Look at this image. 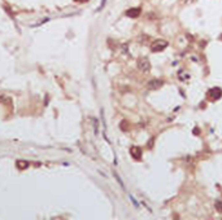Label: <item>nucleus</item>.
<instances>
[{
    "instance_id": "obj_11",
    "label": "nucleus",
    "mask_w": 222,
    "mask_h": 220,
    "mask_svg": "<svg viewBox=\"0 0 222 220\" xmlns=\"http://www.w3.org/2000/svg\"><path fill=\"white\" fill-rule=\"evenodd\" d=\"M75 2H79V3H81V2H87V0H75Z\"/></svg>"
},
{
    "instance_id": "obj_1",
    "label": "nucleus",
    "mask_w": 222,
    "mask_h": 220,
    "mask_svg": "<svg viewBox=\"0 0 222 220\" xmlns=\"http://www.w3.org/2000/svg\"><path fill=\"white\" fill-rule=\"evenodd\" d=\"M136 66L142 73H148L151 70V62H149V60L147 57L139 58L138 62H136Z\"/></svg>"
},
{
    "instance_id": "obj_2",
    "label": "nucleus",
    "mask_w": 222,
    "mask_h": 220,
    "mask_svg": "<svg viewBox=\"0 0 222 220\" xmlns=\"http://www.w3.org/2000/svg\"><path fill=\"white\" fill-rule=\"evenodd\" d=\"M168 47V42L166 40H162V39H157L155 40L153 43L151 44V49H152V52H161L164 51L165 48Z\"/></svg>"
},
{
    "instance_id": "obj_9",
    "label": "nucleus",
    "mask_w": 222,
    "mask_h": 220,
    "mask_svg": "<svg viewBox=\"0 0 222 220\" xmlns=\"http://www.w3.org/2000/svg\"><path fill=\"white\" fill-rule=\"evenodd\" d=\"M115 176H116V179H117V181H118V183H119V185H121L122 188H125V185H124V183H122V180H121V179H119V176H118V175H117L116 172H115Z\"/></svg>"
},
{
    "instance_id": "obj_5",
    "label": "nucleus",
    "mask_w": 222,
    "mask_h": 220,
    "mask_svg": "<svg viewBox=\"0 0 222 220\" xmlns=\"http://www.w3.org/2000/svg\"><path fill=\"white\" fill-rule=\"evenodd\" d=\"M209 96L213 100H218L222 96V90L221 88H213V90H211V92H209Z\"/></svg>"
},
{
    "instance_id": "obj_6",
    "label": "nucleus",
    "mask_w": 222,
    "mask_h": 220,
    "mask_svg": "<svg viewBox=\"0 0 222 220\" xmlns=\"http://www.w3.org/2000/svg\"><path fill=\"white\" fill-rule=\"evenodd\" d=\"M139 14H140V8H131L126 12V16L130 18H136L139 17Z\"/></svg>"
},
{
    "instance_id": "obj_8",
    "label": "nucleus",
    "mask_w": 222,
    "mask_h": 220,
    "mask_svg": "<svg viewBox=\"0 0 222 220\" xmlns=\"http://www.w3.org/2000/svg\"><path fill=\"white\" fill-rule=\"evenodd\" d=\"M216 210H217L218 212H222V201L221 199L216 202Z\"/></svg>"
},
{
    "instance_id": "obj_10",
    "label": "nucleus",
    "mask_w": 222,
    "mask_h": 220,
    "mask_svg": "<svg viewBox=\"0 0 222 220\" xmlns=\"http://www.w3.org/2000/svg\"><path fill=\"white\" fill-rule=\"evenodd\" d=\"M181 2H182L183 4H192V3L196 2V0H181Z\"/></svg>"
},
{
    "instance_id": "obj_3",
    "label": "nucleus",
    "mask_w": 222,
    "mask_h": 220,
    "mask_svg": "<svg viewBox=\"0 0 222 220\" xmlns=\"http://www.w3.org/2000/svg\"><path fill=\"white\" fill-rule=\"evenodd\" d=\"M162 84H164L162 80H160V79H152V80L148 82L147 88H148L149 91H156V90H158L160 87H162Z\"/></svg>"
},
{
    "instance_id": "obj_7",
    "label": "nucleus",
    "mask_w": 222,
    "mask_h": 220,
    "mask_svg": "<svg viewBox=\"0 0 222 220\" xmlns=\"http://www.w3.org/2000/svg\"><path fill=\"white\" fill-rule=\"evenodd\" d=\"M17 167L21 168V170L27 168V167H29V162H26V161H18V162H17Z\"/></svg>"
},
{
    "instance_id": "obj_4",
    "label": "nucleus",
    "mask_w": 222,
    "mask_h": 220,
    "mask_svg": "<svg viewBox=\"0 0 222 220\" xmlns=\"http://www.w3.org/2000/svg\"><path fill=\"white\" fill-rule=\"evenodd\" d=\"M130 153H131V157H132V158L136 159V161L142 158V149L139 148V146H131Z\"/></svg>"
}]
</instances>
